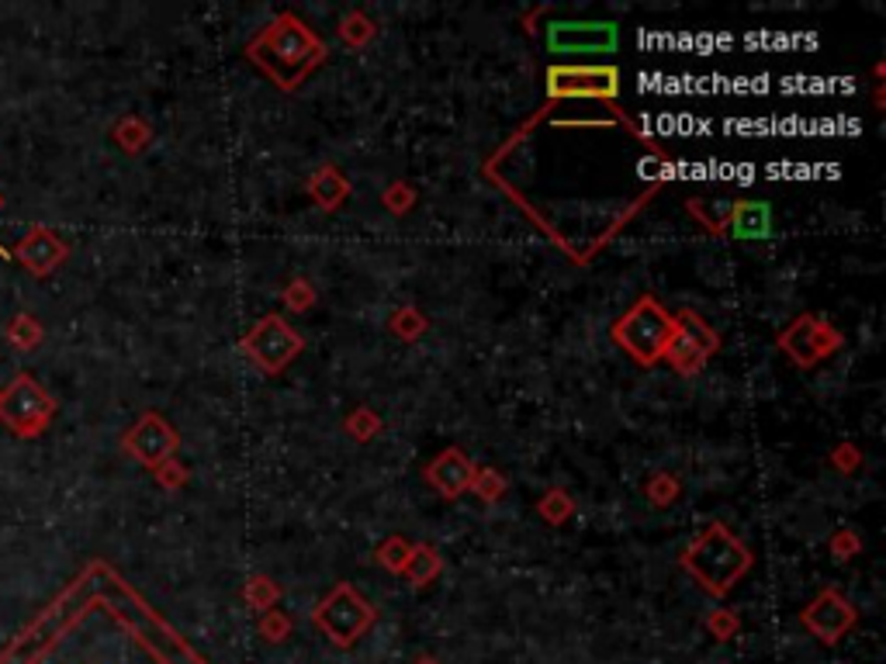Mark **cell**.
I'll return each instance as SVG.
<instances>
[{"mask_svg": "<svg viewBox=\"0 0 886 664\" xmlns=\"http://www.w3.org/2000/svg\"><path fill=\"white\" fill-rule=\"evenodd\" d=\"M548 45L551 52L564 55H589V52H610L617 49V24L607 21H558L548 28Z\"/></svg>", "mask_w": 886, "mask_h": 664, "instance_id": "9c48e42d", "label": "cell"}, {"mask_svg": "<svg viewBox=\"0 0 886 664\" xmlns=\"http://www.w3.org/2000/svg\"><path fill=\"white\" fill-rule=\"evenodd\" d=\"M419 664H437V661H430V657H422V661H419Z\"/></svg>", "mask_w": 886, "mask_h": 664, "instance_id": "d6986e66", "label": "cell"}, {"mask_svg": "<svg viewBox=\"0 0 886 664\" xmlns=\"http://www.w3.org/2000/svg\"><path fill=\"white\" fill-rule=\"evenodd\" d=\"M55 401L52 395L32 378V374H18V378L0 391V422L14 429L21 440H35L52 422Z\"/></svg>", "mask_w": 886, "mask_h": 664, "instance_id": "277c9868", "label": "cell"}, {"mask_svg": "<svg viewBox=\"0 0 886 664\" xmlns=\"http://www.w3.org/2000/svg\"><path fill=\"white\" fill-rule=\"evenodd\" d=\"M710 626H713V630H717V633H721V637H727V633H731V626H734V623H731V620H721V616H713V620H710Z\"/></svg>", "mask_w": 886, "mask_h": 664, "instance_id": "e0dca14e", "label": "cell"}, {"mask_svg": "<svg viewBox=\"0 0 886 664\" xmlns=\"http://www.w3.org/2000/svg\"><path fill=\"white\" fill-rule=\"evenodd\" d=\"M316 623L336 647H350L375 626V610L354 585H336L316 610Z\"/></svg>", "mask_w": 886, "mask_h": 664, "instance_id": "5b68a950", "label": "cell"}, {"mask_svg": "<svg viewBox=\"0 0 886 664\" xmlns=\"http://www.w3.org/2000/svg\"><path fill=\"white\" fill-rule=\"evenodd\" d=\"M800 623H804L817 641L835 644V641H842V633H848L855 626V610H852V602H845L842 592L827 589L807 605L804 613H800Z\"/></svg>", "mask_w": 886, "mask_h": 664, "instance_id": "30bf717a", "label": "cell"}, {"mask_svg": "<svg viewBox=\"0 0 886 664\" xmlns=\"http://www.w3.org/2000/svg\"><path fill=\"white\" fill-rule=\"evenodd\" d=\"M8 339L18 346V350H35V346L42 343V326L32 319V315H14L11 326H8Z\"/></svg>", "mask_w": 886, "mask_h": 664, "instance_id": "2e32d148", "label": "cell"}, {"mask_svg": "<svg viewBox=\"0 0 886 664\" xmlns=\"http://www.w3.org/2000/svg\"><path fill=\"white\" fill-rule=\"evenodd\" d=\"M682 564L693 571V579L713 592V595H724L737 585V579L752 568V554L748 546L741 543L727 527L713 523L690 551H685Z\"/></svg>", "mask_w": 886, "mask_h": 664, "instance_id": "7a4b0ae2", "label": "cell"}, {"mask_svg": "<svg viewBox=\"0 0 886 664\" xmlns=\"http://www.w3.org/2000/svg\"><path fill=\"white\" fill-rule=\"evenodd\" d=\"M246 350L264 370H281L302 350V336L284 319H277V315H267V319L256 323V329L246 336Z\"/></svg>", "mask_w": 886, "mask_h": 664, "instance_id": "8992f818", "label": "cell"}, {"mask_svg": "<svg viewBox=\"0 0 886 664\" xmlns=\"http://www.w3.org/2000/svg\"><path fill=\"white\" fill-rule=\"evenodd\" d=\"M67 243H60L55 239L49 228H32V233H28L21 243H18V249H14V256L21 259V264L32 270L35 277H45V274H52L55 267L63 264L67 259Z\"/></svg>", "mask_w": 886, "mask_h": 664, "instance_id": "7c38bea8", "label": "cell"}, {"mask_svg": "<svg viewBox=\"0 0 886 664\" xmlns=\"http://www.w3.org/2000/svg\"><path fill=\"white\" fill-rule=\"evenodd\" d=\"M731 222L741 239H762L773 233V215H768V208L758 205V201H741Z\"/></svg>", "mask_w": 886, "mask_h": 664, "instance_id": "5bb4252c", "label": "cell"}, {"mask_svg": "<svg viewBox=\"0 0 886 664\" xmlns=\"http://www.w3.org/2000/svg\"><path fill=\"white\" fill-rule=\"evenodd\" d=\"M426 474H430V481L440 488L444 496H450V499H454V496H461L465 488H471L475 478H478V471L471 468V460H468L461 450H444V453L434 460V464H430V471H426Z\"/></svg>", "mask_w": 886, "mask_h": 664, "instance_id": "4fadbf2b", "label": "cell"}, {"mask_svg": "<svg viewBox=\"0 0 886 664\" xmlns=\"http://www.w3.org/2000/svg\"><path fill=\"white\" fill-rule=\"evenodd\" d=\"M125 450L132 457H139L142 464L160 468V464H166V457L177 450V432L170 429L156 412H146L125 437Z\"/></svg>", "mask_w": 886, "mask_h": 664, "instance_id": "8fae6325", "label": "cell"}, {"mask_svg": "<svg viewBox=\"0 0 886 664\" xmlns=\"http://www.w3.org/2000/svg\"><path fill=\"white\" fill-rule=\"evenodd\" d=\"M249 55L261 63L284 91H292L302 76H308L323 63V42L308 32V28L295 14H281L274 24H267L256 42L249 45Z\"/></svg>", "mask_w": 886, "mask_h": 664, "instance_id": "6da1fadb", "label": "cell"}, {"mask_svg": "<svg viewBox=\"0 0 886 664\" xmlns=\"http://www.w3.org/2000/svg\"><path fill=\"white\" fill-rule=\"evenodd\" d=\"M672 333H675V315L665 311V305L651 295L638 298L613 326V339L644 367L665 360Z\"/></svg>", "mask_w": 886, "mask_h": 664, "instance_id": "3957f363", "label": "cell"}, {"mask_svg": "<svg viewBox=\"0 0 886 664\" xmlns=\"http://www.w3.org/2000/svg\"><path fill=\"white\" fill-rule=\"evenodd\" d=\"M0 208H4V197H0ZM0 256H8V249H4V246H0Z\"/></svg>", "mask_w": 886, "mask_h": 664, "instance_id": "ac0fdd59", "label": "cell"}, {"mask_svg": "<svg viewBox=\"0 0 886 664\" xmlns=\"http://www.w3.org/2000/svg\"><path fill=\"white\" fill-rule=\"evenodd\" d=\"M717 350V336L713 329L700 319L693 311H679L675 315V333H672V343L665 357L679 367V370H700L706 364V357Z\"/></svg>", "mask_w": 886, "mask_h": 664, "instance_id": "52a82bcc", "label": "cell"}, {"mask_svg": "<svg viewBox=\"0 0 886 664\" xmlns=\"http://www.w3.org/2000/svg\"><path fill=\"white\" fill-rule=\"evenodd\" d=\"M440 568V558L434 554V546H416V551H409V561H406V574H409V582L413 585H426L437 574Z\"/></svg>", "mask_w": 886, "mask_h": 664, "instance_id": "9a60e30c", "label": "cell"}, {"mask_svg": "<svg viewBox=\"0 0 886 664\" xmlns=\"http://www.w3.org/2000/svg\"><path fill=\"white\" fill-rule=\"evenodd\" d=\"M548 91L551 98H617L620 73L613 67H554Z\"/></svg>", "mask_w": 886, "mask_h": 664, "instance_id": "ba28073f", "label": "cell"}]
</instances>
